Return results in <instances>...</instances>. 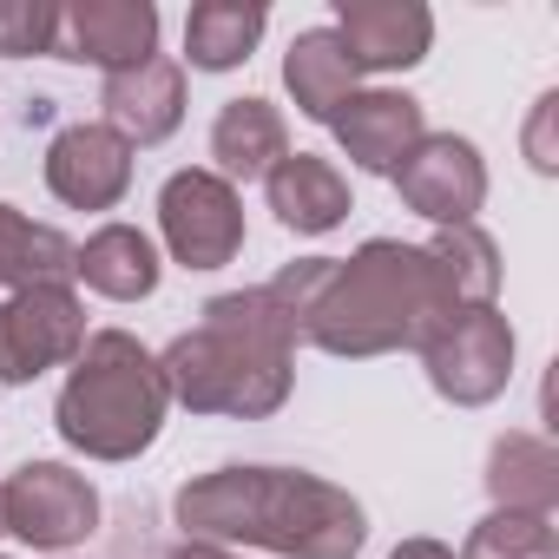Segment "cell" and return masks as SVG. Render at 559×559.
<instances>
[{"label":"cell","mask_w":559,"mask_h":559,"mask_svg":"<svg viewBox=\"0 0 559 559\" xmlns=\"http://www.w3.org/2000/svg\"><path fill=\"white\" fill-rule=\"evenodd\" d=\"M67 270H73V243L53 224H34L14 204H0V284L34 290V284H60Z\"/></svg>","instance_id":"cell-19"},{"label":"cell","mask_w":559,"mask_h":559,"mask_svg":"<svg viewBox=\"0 0 559 559\" xmlns=\"http://www.w3.org/2000/svg\"><path fill=\"white\" fill-rule=\"evenodd\" d=\"M211 152L230 178H270L276 165H284V119H276L263 99H230L211 126Z\"/></svg>","instance_id":"cell-17"},{"label":"cell","mask_w":559,"mask_h":559,"mask_svg":"<svg viewBox=\"0 0 559 559\" xmlns=\"http://www.w3.org/2000/svg\"><path fill=\"white\" fill-rule=\"evenodd\" d=\"M284 80H290V93L310 119H336V106L356 93V60L336 40V27H310V34H297V47L284 60Z\"/></svg>","instance_id":"cell-16"},{"label":"cell","mask_w":559,"mask_h":559,"mask_svg":"<svg viewBox=\"0 0 559 559\" xmlns=\"http://www.w3.org/2000/svg\"><path fill=\"white\" fill-rule=\"evenodd\" d=\"M178 520L185 533H204V539H257L297 559H349L362 546V507L284 467H224L185 487Z\"/></svg>","instance_id":"cell-2"},{"label":"cell","mask_w":559,"mask_h":559,"mask_svg":"<svg viewBox=\"0 0 559 559\" xmlns=\"http://www.w3.org/2000/svg\"><path fill=\"white\" fill-rule=\"evenodd\" d=\"M428 257H435V270H441V284H448L454 310H487V297H493V284H500V270H493V243H487L474 224H454Z\"/></svg>","instance_id":"cell-21"},{"label":"cell","mask_w":559,"mask_h":559,"mask_svg":"<svg viewBox=\"0 0 559 559\" xmlns=\"http://www.w3.org/2000/svg\"><path fill=\"white\" fill-rule=\"evenodd\" d=\"M270 211L284 217L290 230H330L349 211V185L336 178L330 158L297 152V158H284V165L270 171Z\"/></svg>","instance_id":"cell-15"},{"label":"cell","mask_w":559,"mask_h":559,"mask_svg":"<svg viewBox=\"0 0 559 559\" xmlns=\"http://www.w3.org/2000/svg\"><path fill=\"white\" fill-rule=\"evenodd\" d=\"M178 106H185L178 67L158 60V53L139 60V67H126V73H106V119H112L126 139H139V145L165 139V132L178 126Z\"/></svg>","instance_id":"cell-14"},{"label":"cell","mask_w":559,"mask_h":559,"mask_svg":"<svg viewBox=\"0 0 559 559\" xmlns=\"http://www.w3.org/2000/svg\"><path fill=\"white\" fill-rule=\"evenodd\" d=\"M493 493L520 513H546L552 507V448L533 435H507L493 448Z\"/></svg>","instance_id":"cell-22"},{"label":"cell","mask_w":559,"mask_h":559,"mask_svg":"<svg viewBox=\"0 0 559 559\" xmlns=\"http://www.w3.org/2000/svg\"><path fill=\"white\" fill-rule=\"evenodd\" d=\"M270 304L290 317V330L317 336L323 349L343 356H376V349H421L448 317L454 297L428 250L408 243H369L362 257H310L270 284Z\"/></svg>","instance_id":"cell-1"},{"label":"cell","mask_w":559,"mask_h":559,"mask_svg":"<svg viewBox=\"0 0 559 559\" xmlns=\"http://www.w3.org/2000/svg\"><path fill=\"white\" fill-rule=\"evenodd\" d=\"M53 40H60V14H53V8H34V0H14V8H0V53H8V60L47 53Z\"/></svg>","instance_id":"cell-24"},{"label":"cell","mask_w":559,"mask_h":559,"mask_svg":"<svg viewBox=\"0 0 559 559\" xmlns=\"http://www.w3.org/2000/svg\"><path fill=\"white\" fill-rule=\"evenodd\" d=\"M395 185H402V198L421 211V217H435V224H467L474 211H480V198H487V171H480V158H474V145L467 139H421L402 165H395Z\"/></svg>","instance_id":"cell-9"},{"label":"cell","mask_w":559,"mask_h":559,"mask_svg":"<svg viewBox=\"0 0 559 559\" xmlns=\"http://www.w3.org/2000/svg\"><path fill=\"white\" fill-rule=\"evenodd\" d=\"M158 217H165V237H171L178 263H191V270H217L243 243L237 191L217 171H178L165 185V198H158Z\"/></svg>","instance_id":"cell-7"},{"label":"cell","mask_w":559,"mask_h":559,"mask_svg":"<svg viewBox=\"0 0 559 559\" xmlns=\"http://www.w3.org/2000/svg\"><path fill=\"white\" fill-rule=\"evenodd\" d=\"M165 369L119 330L93 336L80 349V369L60 395V435L99 461H126L158 435L165 415Z\"/></svg>","instance_id":"cell-4"},{"label":"cell","mask_w":559,"mask_h":559,"mask_svg":"<svg viewBox=\"0 0 559 559\" xmlns=\"http://www.w3.org/2000/svg\"><path fill=\"white\" fill-rule=\"evenodd\" d=\"M73 270L99 297H119V304L152 297V284H158V257H152V243L132 224H106L86 250H73Z\"/></svg>","instance_id":"cell-18"},{"label":"cell","mask_w":559,"mask_h":559,"mask_svg":"<svg viewBox=\"0 0 559 559\" xmlns=\"http://www.w3.org/2000/svg\"><path fill=\"white\" fill-rule=\"evenodd\" d=\"M290 336L297 330L270 304V290L217 297L204 310V330L165 356V389H178L191 408L263 415L290 389Z\"/></svg>","instance_id":"cell-3"},{"label":"cell","mask_w":559,"mask_h":559,"mask_svg":"<svg viewBox=\"0 0 559 559\" xmlns=\"http://www.w3.org/2000/svg\"><path fill=\"white\" fill-rule=\"evenodd\" d=\"M86 349V317L67 284H34L0 304V382H34L47 362Z\"/></svg>","instance_id":"cell-6"},{"label":"cell","mask_w":559,"mask_h":559,"mask_svg":"<svg viewBox=\"0 0 559 559\" xmlns=\"http://www.w3.org/2000/svg\"><path fill=\"white\" fill-rule=\"evenodd\" d=\"M428 8H415V0H389V8H376V0H343L336 8V40L349 47L356 73L362 67H415L428 53Z\"/></svg>","instance_id":"cell-12"},{"label":"cell","mask_w":559,"mask_h":559,"mask_svg":"<svg viewBox=\"0 0 559 559\" xmlns=\"http://www.w3.org/2000/svg\"><path fill=\"white\" fill-rule=\"evenodd\" d=\"M126 178H132V152L112 126H67L47 152V185L80 204V211H106L126 198Z\"/></svg>","instance_id":"cell-10"},{"label":"cell","mask_w":559,"mask_h":559,"mask_svg":"<svg viewBox=\"0 0 559 559\" xmlns=\"http://www.w3.org/2000/svg\"><path fill=\"white\" fill-rule=\"evenodd\" d=\"M395 559H454V552H448V546H435V539H415V546H402Z\"/></svg>","instance_id":"cell-26"},{"label":"cell","mask_w":559,"mask_h":559,"mask_svg":"<svg viewBox=\"0 0 559 559\" xmlns=\"http://www.w3.org/2000/svg\"><path fill=\"white\" fill-rule=\"evenodd\" d=\"M93 520H99V493L60 461H34L0 487V526H14L27 546H47V552L80 546Z\"/></svg>","instance_id":"cell-5"},{"label":"cell","mask_w":559,"mask_h":559,"mask_svg":"<svg viewBox=\"0 0 559 559\" xmlns=\"http://www.w3.org/2000/svg\"><path fill=\"white\" fill-rule=\"evenodd\" d=\"M171 559H224V552H211V546H185V552H171Z\"/></svg>","instance_id":"cell-27"},{"label":"cell","mask_w":559,"mask_h":559,"mask_svg":"<svg viewBox=\"0 0 559 559\" xmlns=\"http://www.w3.org/2000/svg\"><path fill=\"white\" fill-rule=\"evenodd\" d=\"M467 559H552V520L507 507L467 539Z\"/></svg>","instance_id":"cell-23"},{"label":"cell","mask_w":559,"mask_h":559,"mask_svg":"<svg viewBox=\"0 0 559 559\" xmlns=\"http://www.w3.org/2000/svg\"><path fill=\"white\" fill-rule=\"evenodd\" d=\"M421 349H428V369H435V389H441V395H454V402H487V395H500V382H507L513 330H507L493 310H454Z\"/></svg>","instance_id":"cell-8"},{"label":"cell","mask_w":559,"mask_h":559,"mask_svg":"<svg viewBox=\"0 0 559 559\" xmlns=\"http://www.w3.org/2000/svg\"><path fill=\"white\" fill-rule=\"evenodd\" d=\"M152 40H158V14L145 8V0H126V8L93 0V8L60 14L53 53H60V60H93V67H106V73H126V67L152 60Z\"/></svg>","instance_id":"cell-11"},{"label":"cell","mask_w":559,"mask_h":559,"mask_svg":"<svg viewBox=\"0 0 559 559\" xmlns=\"http://www.w3.org/2000/svg\"><path fill=\"white\" fill-rule=\"evenodd\" d=\"M336 132L362 171H395L421 145V106L408 93H349L336 106Z\"/></svg>","instance_id":"cell-13"},{"label":"cell","mask_w":559,"mask_h":559,"mask_svg":"<svg viewBox=\"0 0 559 559\" xmlns=\"http://www.w3.org/2000/svg\"><path fill=\"white\" fill-rule=\"evenodd\" d=\"M257 34H263V8H250V0H211V8H191L185 53H191V67L224 73V67L250 60Z\"/></svg>","instance_id":"cell-20"},{"label":"cell","mask_w":559,"mask_h":559,"mask_svg":"<svg viewBox=\"0 0 559 559\" xmlns=\"http://www.w3.org/2000/svg\"><path fill=\"white\" fill-rule=\"evenodd\" d=\"M552 106H559V99L546 93V99H539V119H533V165H539V171H552V165H559V158L546 152V126H552Z\"/></svg>","instance_id":"cell-25"}]
</instances>
